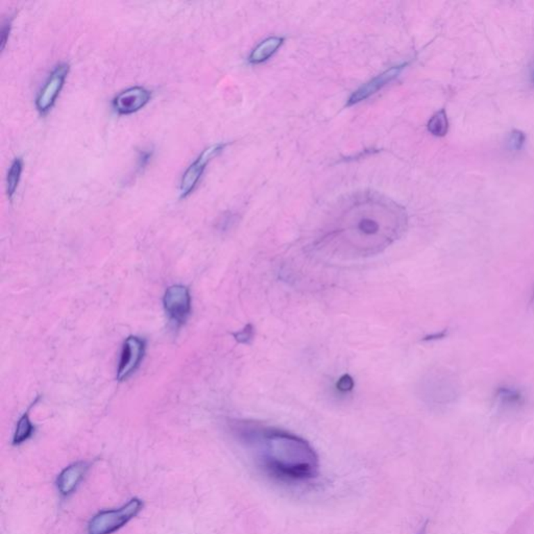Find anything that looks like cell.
<instances>
[{"label":"cell","instance_id":"cell-1","mask_svg":"<svg viewBox=\"0 0 534 534\" xmlns=\"http://www.w3.org/2000/svg\"><path fill=\"white\" fill-rule=\"evenodd\" d=\"M229 429L248 451L258 469L271 479L302 484L318 476V455L304 438L285 430L242 419L229 421Z\"/></svg>","mask_w":534,"mask_h":534},{"label":"cell","instance_id":"cell-2","mask_svg":"<svg viewBox=\"0 0 534 534\" xmlns=\"http://www.w3.org/2000/svg\"><path fill=\"white\" fill-rule=\"evenodd\" d=\"M405 215L390 202L367 200L342 217L335 229L338 248L352 256H371L387 248L403 231Z\"/></svg>","mask_w":534,"mask_h":534},{"label":"cell","instance_id":"cell-3","mask_svg":"<svg viewBox=\"0 0 534 534\" xmlns=\"http://www.w3.org/2000/svg\"><path fill=\"white\" fill-rule=\"evenodd\" d=\"M143 508V502L134 498L118 509L104 510L94 515L88 525L87 534H112L137 517Z\"/></svg>","mask_w":534,"mask_h":534},{"label":"cell","instance_id":"cell-4","mask_svg":"<svg viewBox=\"0 0 534 534\" xmlns=\"http://www.w3.org/2000/svg\"><path fill=\"white\" fill-rule=\"evenodd\" d=\"M163 305L167 316L172 323L177 325H184L191 313L189 289L183 285L170 286L163 296Z\"/></svg>","mask_w":534,"mask_h":534},{"label":"cell","instance_id":"cell-5","mask_svg":"<svg viewBox=\"0 0 534 534\" xmlns=\"http://www.w3.org/2000/svg\"><path fill=\"white\" fill-rule=\"evenodd\" d=\"M225 146L227 144L225 143L213 144L209 146L206 149L202 150V154H200L195 161L186 169L179 183V195L181 198L187 197L195 189L207 165L215 156H218L225 149Z\"/></svg>","mask_w":534,"mask_h":534},{"label":"cell","instance_id":"cell-6","mask_svg":"<svg viewBox=\"0 0 534 534\" xmlns=\"http://www.w3.org/2000/svg\"><path fill=\"white\" fill-rule=\"evenodd\" d=\"M69 73V65L60 63L50 73L35 98V108L41 114L49 112L60 95Z\"/></svg>","mask_w":534,"mask_h":534},{"label":"cell","instance_id":"cell-7","mask_svg":"<svg viewBox=\"0 0 534 534\" xmlns=\"http://www.w3.org/2000/svg\"><path fill=\"white\" fill-rule=\"evenodd\" d=\"M145 353V342L137 336H129L125 339L121 350L120 361L117 369V380L129 379L141 364Z\"/></svg>","mask_w":534,"mask_h":534},{"label":"cell","instance_id":"cell-8","mask_svg":"<svg viewBox=\"0 0 534 534\" xmlns=\"http://www.w3.org/2000/svg\"><path fill=\"white\" fill-rule=\"evenodd\" d=\"M152 93L145 88L135 86L120 92L113 99V108L119 115H131L148 104Z\"/></svg>","mask_w":534,"mask_h":534},{"label":"cell","instance_id":"cell-9","mask_svg":"<svg viewBox=\"0 0 534 534\" xmlns=\"http://www.w3.org/2000/svg\"><path fill=\"white\" fill-rule=\"evenodd\" d=\"M408 65V63H402V64L396 65L392 66L391 68L387 69V70L382 72L381 74L375 76V79L371 81H367L364 85L361 86L359 89H357L352 95L350 96L348 100V106H353V104H359V102H363V100L367 99L369 96L373 95L377 93L382 88L385 87L386 85L394 81V79L398 76L404 70L405 67Z\"/></svg>","mask_w":534,"mask_h":534},{"label":"cell","instance_id":"cell-10","mask_svg":"<svg viewBox=\"0 0 534 534\" xmlns=\"http://www.w3.org/2000/svg\"><path fill=\"white\" fill-rule=\"evenodd\" d=\"M89 469V464L85 461H79L63 469L56 479V487L62 496L72 494L79 482L83 479Z\"/></svg>","mask_w":534,"mask_h":534},{"label":"cell","instance_id":"cell-11","mask_svg":"<svg viewBox=\"0 0 534 534\" xmlns=\"http://www.w3.org/2000/svg\"><path fill=\"white\" fill-rule=\"evenodd\" d=\"M284 39L282 37H269L261 42L248 56V60L252 64H261L268 60L273 54L283 44Z\"/></svg>","mask_w":534,"mask_h":534},{"label":"cell","instance_id":"cell-12","mask_svg":"<svg viewBox=\"0 0 534 534\" xmlns=\"http://www.w3.org/2000/svg\"><path fill=\"white\" fill-rule=\"evenodd\" d=\"M35 427L29 419V411L23 413L22 416L19 419L17 423L16 429H15L14 436H13V444L18 446L23 442L29 440L33 436Z\"/></svg>","mask_w":534,"mask_h":534},{"label":"cell","instance_id":"cell-13","mask_svg":"<svg viewBox=\"0 0 534 534\" xmlns=\"http://www.w3.org/2000/svg\"><path fill=\"white\" fill-rule=\"evenodd\" d=\"M23 170V161L21 158H16L13 161L8 175H6V192L8 197L13 198L18 189L19 181Z\"/></svg>","mask_w":534,"mask_h":534},{"label":"cell","instance_id":"cell-14","mask_svg":"<svg viewBox=\"0 0 534 534\" xmlns=\"http://www.w3.org/2000/svg\"><path fill=\"white\" fill-rule=\"evenodd\" d=\"M427 127L429 133L435 137H444L448 131V119L446 110L442 108L436 112L430 118Z\"/></svg>","mask_w":534,"mask_h":534},{"label":"cell","instance_id":"cell-15","mask_svg":"<svg viewBox=\"0 0 534 534\" xmlns=\"http://www.w3.org/2000/svg\"><path fill=\"white\" fill-rule=\"evenodd\" d=\"M496 400L501 403L503 406L515 407L519 406L523 403V394L519 390L510 386H502L496 391Z\"/></svg>","mask_w":534,"mask_h":534},{"label":"cell","instance_id":"cell-16","mask_svg":"<svg viewBox=\"0 0 534 534\" xmlns=\"http://www.w3.org/2000/svg\"><path fill=\"white\" fill-rule=\"evenodd\" d=\"M526 140H527V137H526V134L524 131H519V129H513L511 131L510 137H509V145L513 152H519L525 146Z\"/></svg>","mask_w":534,"mask_h":534},{"label":"cell","instance_id":"cell-17","mask_svg":"<svg viewBox=\"0 0 534 534\" xmlns=\"http://www.w3.org/2000/svg\"><path fill=\"white\" fill-rule=\"evenodd\" d=\"M252 337V330L250 325H248V327H244L242 331L238 332V333L235 334L236 339H237L239 342H242V343H246L248 340L250 339Z\"/></svg>","mask_w":534,"mask_h":534},{"label":"cell","instance_id":"cell-18","mask_svg":"<svg viewBox=\"0 0 534 534\" xmlns=\"http://www.w3.org/2000/svg\"><path fill=\"white\" fill-rule=\"evenodd\" d=\"M353 385H354V383H353L352 378L348 377V375H344V377H342L341 379L339 380V383H338V388H339L340 390H350L352 389Z\"/></svg>","mask_w":534,"mask_h":534},{"label":"cell","instance_id":"cell-19","mask_svg":"<svg viewBox=\"0 0 534 534\" xmlns=\"http://www.w3.org/2000/svg\"><path fill=\"white\" fill-rule=\"evenodd\" d=\"M10 23L8 22L2 27L1 31V49H3L6 46V40H8V35H10Z\"/></svg>","mask_w":534,"mask_h":534},{"label":"cell","instance_id":"cell-20","mask_svg":"<svg viewBox=\"0 0 534 534\" xmlns=\"http://www.w3.org/2000/svg\"><path fill=\"white\" fill-rule=\"evenodd\" d=\"M150 158H152V152H148V150H143L139 156V166H145V165L147 164L148 161H149Z\"/></svg>","mask_w":534,"mask_h":534},{"label":"cell","instance_id":"cell-21","mask_svg":"<svg viewBox=\"0 0 534 534\" xmlns=\"http://www.w3.org/2000/svg\"><path fill=\"white\" fill-rule=\"evenodd\" d=\"M529 304L531 305V306H534V287L533 289H532L531 296H530Z\"/></svg>","mask_w":534,"mask_h":534}]
</instances>
